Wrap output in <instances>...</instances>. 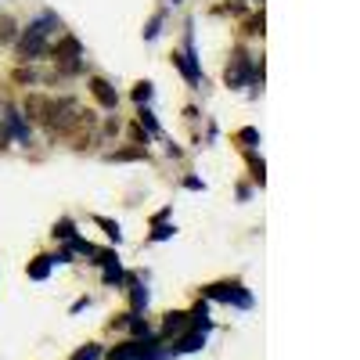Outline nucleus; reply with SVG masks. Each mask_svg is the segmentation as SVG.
Instances as JSON below:
<instances>
[{"label": "nucleus", "mask_w": 360, "mask_h": 360, "mask_svg": "<svg viewBox=\"0 0 360 360\" xmlns=\"http://www.w3.org/2000/svg\"><path fill=\"white\" fill-rule=\"evenodd\" d=\"M51 29H62V22H58V15H40L37 22H29V29L15 40V54H18V62H37L40 54H47V37H51Z\"/></svg>", "instance_id": "nucleus-1"}, {"label": "nucleus", "mask_w": 360, "mask_h": 360, "mask_svg": "<svg viewBox=\"0 0 360 360\" xmlns=\"http://www.w3.org/2000/svg\"><path fill=\"white\" fill-rule=\"evenodd\" d=\"M11 137H15L18 144H29V123H25V115H22L15 105L4 108V130H0V144H8Z\"/></svg>", "instance_id": "nucleus-2"}, {"label": "nucleus", "mask_w": 360, "mask_h": 360, "mask_svg": "<svg viewBox=\"0 0 360 360\" xmlns=\"http://www.w3.org/2000/svg\"><path fill=\"white\" fill-rule=\"evenodd\" d=\"M173 65L184 72V79L191 83V86H198L202 83V69H198V62H195V44H191V33H188V47L184 51H173Z\"/></svg>", "instance_id": "nucleus-3"}, {"label": "nucleus", "mask_w": 360, "mask_h": 360, "mask_svg": "<svg viewBox=\"0 0 360 360\" xmlns=\"http://www.w3.org/2000/svg\"><path fill=\"white\" fill-rule=\"evenodd\" d=\"M249 76H252V62H249V54H245V51H238V54L231 58V65H227L224 79H227V86H245Z\"/></svg>", "instance_id": "nucleus-4"}, {"label": "nucleus", "mask_w": 360, "mask_h": 360, "mask_svg": "<svg viewBox=\"0 0 360 360\" xmlns=\"http://www.w3.org/2000/svg\"><path fill=\"white\" fill-rule=\"evenodd\" d=\"M213 299H224V303H238V307H249L252 299H249V292H242V285L238 281H220V285H209L205 288Z\"/></svg>", "instance_id": "nucleus-5"}, {"label": "nucleus", "mask_w": 360, "mask_h": 360, "mask_svg": "<svg viewBox=\"0 0 360 360\" xmlns=\"http://www.w3.org/2000/svg\"><path fill=\"white\" fill-rule=\"evenodd\" d=\"M47 51H51V58L58 65H69V62H79V58H83V47H79L76 37H62V44H54Z\"/></svg>", "instance_id": "nucleus-6"}, {"label": "nucleus", "mask_w": 360, "mask_h": 360, "mask_svg": "<svg viewBox=\"0 0 360 360\" xmlns=\"http://www.w3.org/2000/svg\"><path fill=\"white\" fill-rule=\"evenodd\" d=\"M22 112H25V119H33V123H47V119H51V98L29 94L25 105H22Z\"/></svg>", "instance_id": "nucleus-7"}, {"label": "nucleus", "mask_w": 360, "mask_h": 360, "mask_svg": "<svg viewBox=\"0 0 360 360\" xmlns=\"http://www.w3.org/2000/svg\"><path fill=\"white\" fill-rule=\"evenodd\" d=\"M112 360H155V356H152L148 342H123L112 349Z\"/></svg>", "instance_id": "nucleus-8"}, {"label": "nucleus", "mask_w": 360, "mask_h": 360, "mask_svg": "<svg viewBox=\"0 0 360 360\" xmlns=\"http://www.w3.org/2000/svg\"><path fill=\"white\" fill-rule=\"evenodd\" d=\"M90 94L101 101V108H115V105H119V94L112 90V83L101 79V76H90Z\"/></svg>", "instance_id": "nucleus-9"}, {"label": "nucleus", "mask_w": 360, "mask_h": 360, "mask_svg": "<svg viewBox=\"0 0 360 360\" xmlns=\"http://www.w3.org/2000/svg\"><path fill=\"white\" fill-rule=\"evenodd\" d=\"M51 263H54L51 256H37L33 263H29V278H37V281H44V278L51 274Z\"/></svg>", "instance_id": "nucleus-10"}, {"label": "nucleus", "mask_w": 360, "mask_h": 360, "mask_svg": "<svg viewBox=\"0 0 360 360\" xmlns=\"http://www.w3.org/2000/svg\"><path fill=\"white\" fill-rule=\"evenodd\" d=\"M137 119H141V127H144L148 134H155V137H162V127L155 123V115H152V108H148V105H144V108L137 112Z\"/></svg>", "instance_id": "nucleus-11"}, {"label": "nucleus", "mask_w": 360, "mask_h": 360, "mask_svg": "<svg viewBox=\"0 0 360 360\" xmlns=\"http://www.w3.org/2000/svg\"><path fill=\"white\" fill-rule=\"evenodd\" d=\"M11 40H18V29H15V18H8V15H0V44H11Z\"/></svg>", "instance_id": "nucleus-12"}, {"label": "nucleus", "mask_w": 360, "mask_h": 360, "mask_svg": "<svg viewBox=\"0 0 360 360\" xmlns=\"http://www.w3.org/2000/svg\"><path fill=\"white\" fill-rule=\"evenodd\" d=\"M51 234L58 238V242H72V238H76V227H72V220H58Z\"/></svg>", "instance_id": "nucleus-13"}, {"label": "nucleus", "mask_w": 360, "mask_h": 360, "mask_svg": "<svg viewBox=\"0 0 360 360\" xmlns=\"http://www.w3.org/2000/svg\"><path fill=\"white\" fill-rule=\"evenodd\" d=\"M188 328V314H169L166 317V335H180Z\"/></svg>", "instance_id": "nucleus-14"}, {"label": "nucleus", "mask_w": 360, "mask_h": 360, "mask_svg": "<svg viewBox=\"0 0 360 360\" xmlns=\"http://www.w3.org/2000/svg\"><path fill=\"white\" fill-rule=\"evenodd\" d=\"M130 299H134V310H141V307L148 303V292L141 288V281H137V278H130Z\"/></svg>", "instance_id": "nucleus-15"}, {"label": "nucleus", "mask_w": 360, "mask_h": 360, "mask_svg": "<svg viewBox=\"0 0 360 360\" xmlns=\"http://www.w3.org/2000/svg\"><path fill=\"white\" fill-rule=\"evenodd\" d=\"M112 162H127V159H144V148H123V152H112Z\"/></svg>", "instance_id": "nucleus-16"}, {"label": "nucleus", "mask_w": 360, "mask_h": 360, "mask_svg": "<svg viewBox=\"0 0 360 360\" xmlns=\"http://www.w3.org/2000/svg\"><path fill=\"white\" fill-rule=\"evenodd\" d=\"M152 94H155L152 83H137V86H134V101H137V105H148V101H152Z\"/></svg>", "instance_id": "nucleus-17"}, {"label": "nucleus", "mask_w": 360, "mask_h": 360, "mask_svg": "<svg viewBox=\"0 0 360 360\" xmlns=\"http://www.w3.org/2000/svg\"><path fill=\"white\" fill-rule=\"evenodd\" d=\"M40 72L37 69H15V83H37Z\"/></svg>", "instance_id": "nucleus-18"}, {"label": "nucleus", "mask_w": 360, "mask_h": 360, "mask_svg": "<svg viewBox=\"0 0 360 360\" xmlns=\"http://www.w3.org/2000/svg\"><path fill=\"white\" fill-rule=\"evenodd\" d=\"M198 346H202V335L195 332V335H184V339H180L176 349H180V353H188V349H198Z\"/></svg>", "instance_id": "nucleus-19"}, {"label": "nucleus", "mask_w": 360, "mask_h": 360, "mask_svg": "<svg viewBox=\"0 0 360 360\" xmlns=\"http://www.w3.org/2000/svg\"><path fill=\"white\" fill-rule=\"evenodd\" d=\"M245 33H249V37H263V15H256V18L245 22Z\"/></svg>", "instance_id": "nucleus-20"}, {"label": "nucleus", "mask_w": 360, "mask_h": 360, "mask_svg": "<svg viewBox=\"0 0 360 360\" xmlns=\"http://www.w3.org/2000/svg\"><path fill=\"white\" fill-rule=\"evenodd\" d=\"M98 356H101V346H94V342H90V346H86V349H79L72 360H98Z\"/></svg>", "instance_id": "nucleus-21"}, {"label": "nucleus", "mask_w": 360, "mask_h": 360, "mask_svg": "<svg viewBox=\"0 0 360 360\" xmlns=\"http://www.w3.org/2000/svg\"><path fill=\"white\" fill-rule=\"evenodd\" d=\"M159 29H162V15H155L152 22H148V29H144V40H155V37H159Z\"/></svg>", "instance_id": "nucleus-22"}, {"label": "nucleus", "mask_w": 360, "mask_h": 360, "mask_svg": "<svg viewBox=\"0 0 360 360\" xmlns=\"http://www.w3.org/2000/svg\"><path fill=\"white\" fill-rule=\"evenodd\" d=\"M98 224L105 227V234L112 238V242H119V238H123V234H119V224H112V220H105V217H98Z\"/></svg>", "instance_id": "nucleus-23"}, {"label": "nucleus", "mask_w": 360, "mask_h": 360, "mask_svg": "<svg viewBox=\"0 0 360 360\" xmlns=\"http://www.w3.org/2000/svg\"><path fill=\"white\" fill-rule=\"evenodd\" d=\"M173 234V227L169 224H155V231H152V242H162V238H169Z\"/></svg>", "instance_id": "nucleus-24"}, {"label": "nucleus", "mask_w": 360, "mask_h": 360, "mask_svg": "<svg viewBox=\"0 0 360 360\" xmlns=\"http://www.w3.org/2000/svg\"><path fill=\"white\" fill-rule=\"evenodd\" d=\"M238 141H245V144L252 148V144L259 141V134H256V130H238Z\"/></svg>", "instance_id": "nucleus-25"}, {"label": "nucleus", "mask_w": 360, "mask_h": 360, "mask_svg": "<svg viewBox=\"0 0 360 360\" xmlns=\"http://www.w3.org/2000/svg\"><path fill=\"white\" fill-rule=\"evenodd\" d=\"M249 162H252V176L259 180V184H263V159H256V155H252Z\"/></svg>", "instance_id": "nucleus-26"}, {"label": "nucleus", "mask_w": 360, "mask_h": 360, "mask_svg": "<svg viewBox=\"0 0 360 360\" xmlns=\"http://www.w3.org/2000/svg\"><path fill=\"white\" fill-rule=\"evenodd\" d=\"M105 134H108V137L119 134V119H108V123H105Z\"/></svg>", "instance_id": "nucleus-27"}, {"label": "nucleus", "mask_w": 360, "mask_h": 360, "mask_svg": "<svg viewBox=\"0 0 360 360\" xmlns=\"http://www.w3.org/2000/svg\"><path fill=\"white\" fill-rule=\"evenodd\" d=\"M184 184H188L191 191H202V188H205V184H202V180H195V176H188V180H184Z\"/></svg>", "instance_id": "nucleus-28"}, {"label": "nucleus", "mask_w": 360, "mask_h": 360, "mask_svg": "<svg viewBox=\"0 0 360 360\" xmlns=\"http://www.w3.org/2000/svg\"><path fill=\"white\" fill-rule=\"evenodd\" d=\"M169 4H180V0H169Z\"/></svg>", "instance_id": "nucleus-29"}]
</instances>
